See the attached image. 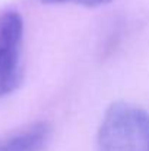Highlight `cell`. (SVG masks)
I'll use <instances>...</instances> for the list:
<instances>
[{"mask_svg": "<svg viewBox=\"0 0 149 151\" xmlns=\"http://www.w3.org/2000/svg\"><path fill=\"white\" fill-rule=\"evenodd\" d=\"M97 151H149V114L130 103H114L105 111Z\"/></svg>", "mask_w": 149, "mask_h": 151, "instance_id": "1", "label": "cell"}, {"mask_svg": "<svg viewBox=\"0 0 149 151\" xmlns=\"http://www.w3.org/2000/svg\"><path fill=\"white\" fill-rule=\"evenodd\" d=\"M41 3L46 4H61V3H73V4H81L85 7H99L111 3L113 0H40Z\"/></svg>", "mask_w": 149, "mask_h": 151, "instance_id": "4", "label": "cell"}, {"mask_svg": "<svg viewBox=\"0 0 149 151\" xmlns=\"http://www.w3.org/2000/svg\"><path fill=\"white\" fill-rule=\"evenodd\" d=\"M50 138V123L38 122L12 137L0 139V151H44Z\"/></svg>", "mask_w": 149, "mask_h": 151, "instance_id": "3", "label": "cell"}, {"mask_svg": "<svg viewBox=\"0 0 149 151\" xmlns=\"http://www.w3.org/2000/svg\"><path fill=\"white\" fill-rule=\"evenodd\" d=\"M24 21L15 12H6L0 21V97L12 94L22 79Z\"/></svg>", "mask_w": 149, "mask_h": 151, "instance_id": "2", "label": "cell"}]
</instances>
